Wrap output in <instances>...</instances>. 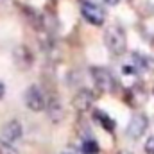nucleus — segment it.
<instances>
[{"label":"nucleus","mask_w":154,"mask_h":154,"mask_svg":"<svg viewBox=\"0 0 154 154\" xmlns=\"http://www.w3.org/2000/svg\"><path fill=\"white\" fill-rule=\"evenodd\" d=\"M104 43H106V47L109 48L111 54H115V56L124 54L127 43H125V34H124L122 27H118V25L108 27L106 32H104Z\"/></svg>","instance_id":"1"},{"label":"nucleus","mask_w":154,"mask_h":154,"mask_svg":"<svg viewBox=\"0 0 154 154\" xmlns=\"http://www.w3.org/2000/svg\"><path fill=\"white\" fill-rule=\"evenodd\" d=\"M91 77H93V82H95L97 90H100V91H113V88H115V79H113L111 72H109L108 68L93 66V68H91Z\"/></svg>","instance_id":"2"},{"label":"nucleus","mask_w":154,"mask_h":154,"mask_svg":"<svg viewBox=\"0 0 154 154\" xmlns=\"http://www.w3.org/2000/svg\"><path fill=\"white\" fill-rule=\"evenodd\" d=\"M23 99H25V106H27L29 109H32V111H41V109H45V104H47L45 93L39 90V86H36V84H32V86H29V88L25 90Z\"/></svg>","instance_id":"3"},{"label":"nucleus","mask_w":154,"mask_h":154,"mask_svg":"<svg viewBox=\"0 0 154 154\" xmlns=\"http://www.w3.org/2000/svg\"><path fill=\"white\" fill-rule=\"evenodd\" d=\"M81 13L84 16L86 22H90L91 25H102L106 20V13L100 5L93 4V2H84L81 5Z\"/></svg>","instance_id":"4"},{"label":"nucleus","mask_w":154,"mask_h":154,"mask_svg":"<svg viewBox=\"0 0 154 154\" xmlns=\"http://www.w3.org/2000/svg\"><path fill=\"white\" fill-rule=\"evenodd\" d=\"M22 134H23V131H22V124H20L16 118H13V120H9V122L2 127V134H0V138L13 145L14 142H18V140L22 138Z\"/></svg>","instance_id":"5"},{"label":"nucleus","mask_w":154,"mask_h":154,"mask_svg":"<svg viewBox=\"0 0 154 154\" xmlns=\"http://www.w3.org/2000/svg\"><path fill=\"white\" fill-rule=\"evenodd\" d=\"M145 129H147V116L142 115V113H136V115H133L131 122L127 124L125 133H127L129 138L136 140V138H140V136L145 133Z\"/></svg>","instance_id":"6"},{"label":"nucleus","mask_w":154,"mask_h":154,"mask_svg":"<svg viewBox=\"0 0 154 154\" xmlns=\"http://www.w3.org/2000/svg\"><path fill=\"white\" fill-rule=\"evenodd\" d=\"M45 111H47V115L50 116V120H52V122H56V124H57V122H61V120L65 118L63 104H61L59 97H56V95H50V97L47 99Z\"/></svg>","instance_id":"7"},{"label":"nucleus","mask_w":154,"mask_h":154,"mask_svg":"<svg viewBox=\"0 0 154 154\" xmlns=\"http://www.w3.org/2000/svg\"><path fill=\"white\" fill-rule=\"evenodd\" d=\"M93 100H95V93L91 90H88V88H82V90H79L75 93L72 104H74V108L77 111H86L93 104Z\"/></svg>","instance_id":"8"},{"label":"nucleus","mask_w":154,"mask_h":154,"mask_svg":"<svg viewBox=\"0 0 154 154\" xmlns=\"http://www.w3.org/2000/svg\"><path fill=\"white\" fill-rule=\"evenodd\" d=\"M93 115H95V118H97V122H99L106 131H109V133H111V131L115 129V120H113L111 116H108L104 111H95Z\"/></svg>","instance_id":"9"},{"label":"nucleus","mask_w":154,"mask_h":154,"mask_svg":"<svg viewBox=\"0 0 154 154\" xmlns=\"http://www.w3.org/2000/svg\"><path fill=\"white\" fill-rule=\"evenodd\" d=\"M81 152L82 154H97L99 152V145H97V142H93V140H86V142L82 143V147H81Z\"/></svg>","instance_id":"10"},{"label":"nucleus","mask_w":154,"mask_h":154,"mask_svg":"<svg viewBox=\"0 0 154 154\" xmlns=\"http://www.w3.org/2000/svg\"><path fill=\"white\" fill-rule=\"evenodd\" d=\"M0 154H18V151H16L11 143H7L5 140L0 138Z\"/></svg>","instance_id":"11"},{"label":"nucleus","mask_w":154,"mask_h":154,"mask_svg":"<svg viewBox=\"0 0 154 154\" xmlns=\"http://www.w3.org/2000/svg\"><path fill=\"white\" fill-rule=\"evenodd\" d=\"M145 152L147 154H154V136H151V138L145 142Z\"/></svg>","instance_id":"12"},{"label":"nucleus","mask_w":154,"mask_h":154,"mask_svg":"<svg viewBox=\"0 0 154 154\" xmlns=\"http://www.w3.org/2000/svg\"><path fill=\"white\" fill-rule=\"evenodd\" d=\"M4 93H5V86H4V84L0 82V99L4 97Z\"/></svg>","instance_id":"13"},{"label":"nucleus","mask_w":154,"mask_h":154,"mask_svg":"<svg viewBox=\"0 0 154 154\" xmlns=\"http://www.w3.org/2000/svg\"><path fill=\"white\" fill-rule=\"evenodd\" d=\"M104 2H106V4H109V5H116L120 0H104Z\"/></svg>","instance_id":"14"},{"label":"nucleus","mask_w":154,"mask_h":154,"mask_svg":"<svg viewBox=\"0 0 154 154\" xmlns=\"http://www.w3.org/2000/svg\"><path fill=\"white\" fill-rule=\"evenodd\" d=\"M61 154H74V152H70V151H65V152H61Z\"/></svg>","instance_id":"15"}]
</instances>
